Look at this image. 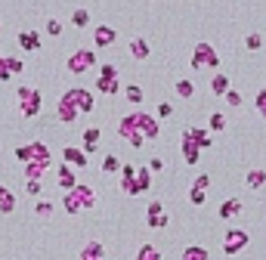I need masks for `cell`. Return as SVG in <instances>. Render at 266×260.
Listing matches in <instances>:
<instances>
[{"label": "cell", "instance_id": "6da1fadb", "mask_svg": "<svg viewBox=\"0 0 266 260\" xmlns=\"http://www.w3.org/2000/svg\"><path fill=\"white\" fill-rule=\"evenodd\" d=\"M161 118L158 115H149V111H133V115H124L121 124H118V134L124 143H130L133 149H143L149 140H158L161 137Z\"/></svg>", "mask_w": 266, "mask_h": 260}, {"label": "cell", "instance_id": "7a4b0ae2", "mask_svg": "<svg viewBox=\"0 0 266 260\" xmlns=\"http://www.w3.org/2000/svg\"><path fill=\"white\" fill-rule=\"evenodd\" d=\"M90 208H96V192L87 183H78L75 189H68L65 198H62L65 214H81V211H90Z\"/></svg>", "mask_w": 266, "mask_h": 260}, {"label": "cell", "instance_id": "3957f363", "mask_svg": "<svg viewBox=\"0 0 266 260\" xmlns=\"http://www.w3.org/2000/svg\"><path fill=\"white\" fill-rule=\"evenodd\" d=\"M16 96H19V111H22V118H38V115H41L44 96H41V90H38V87L19 84V90H16Z\"/></svg>", "mask_w": 266, "mask_h": 260}, {"label": "cell", "instance_id": "277c9868", "mask_svg": "<svg viewBox=\"0 0 266 260\" xmlns=\"http://www.w3.org/2000/svg\"><path fill=\"white\" fill-rule=\"evenodd\" d=\"M192 68L195 71H204V68H217L220 65V53H217V47L214 44H207V41H198L192 47Z\"/></svg>", "mask_w": 266, "mask_h": 260}, {"label": "cell", "instance_id": "5b68a950", "mask_svg": "<svg viewBox=\"0 0 266 260\" xmlns=\"http://www.w3.org/2000/svg\"><path fill=\"white\" fill-rule=\"evenodd\" d=\"M93 65H96V53H93V50H84V47L75 50V53L65 59V68L72 71V74H78V78H81V74H87Z\"/></svg>", "mask_w": 266, "mask_h": 260}, {"label": "cell", "instance_id": "8992f818", "mask_svg": "<svg viewBox=\"0 0 266 260\" xmlns=\"http://www.w3.org/2000/svg\"><path fill=\"white\" fill-rule=\"evenodd\" d=\"M247 241H251V235H247L244 229H226L223 232V254L226 257H235L247 248Z\"/></svg>", "mask_w": 266, "mask_h": 260}, {"label": "cell", "instance_id": "52a82bcc", "mask_svg": "<svg viewBox=\"0 0 266 260\" xmlns=\"http://www.w3.org/2000/svg\"><path fill=\"white\" fill-rule=\"evenodd\" d=\"M65 93H68V99L81 108V115H90V111H96V93H93V90L72 87V90H65Z\"/></svg>", "mask_w": 266, "mask_h": 260}, {"label": "cell", "instance_id": "ba28073f", "mask_svg": "<svg viewBox=\"0 0 266 260\" xmlns=\"http://www.w3.org/2000/svg\"><path fill=\"white\" fill-rule=\"evenodd\" d=\"M78 115H81V108H78L72 99H68V93H62V96H59V105H56V118H59V124H75Z\"/></svg>", "mask_w": 266, "mask_h": 260}, {"label": "cell", "instance_id": "9c48e42d", "mask_svg": "<svg viewBox=\"0 0 266 260\" xmlns=\"http://www.w3.org/2000/svg\"><path fill=\"white\" fill-rule=\"evenodd\" d=\"M59 158L68 161L72 167H87V164H90V155L84 152V146H81V149H78V146H65L62 152H59Z\"/></svg>", "mask_w": 266, "mask_h": 260}, {"label": "cell", "instance_id": "30bf717a", "mask_svg": "<svg viewBox=\"0 0 266 260\" xmlns=\"http://www.w3.org/2000/svg\"><path fill=\"white\" fill-rule=\"evenodd\" d=\"M180 149H183V161H186V164H198V161H201V152H204V149H201L198 143H195L189 134H183Z\"/></svg>", "mask_w": 266, "mask_h": 260}, {"label": "cell", "instance_id": "8fae6325", "mask_svg": "<svg viewBox=\"0 0 266 260\" xmlns=\"http://www.w3.org/2000/svg\"><path fill=\"white\" fill-rule=\"evenodd\" d=\"M121 192L124 195H139L136 192V167L130 161H124V167H121Z\"/></svg>", "mask_w": 266, "mask_h": 260}, {"label": "cell", "instance_id": "7c38bea8", "mask_svg": "<svg viewBox=\"0 0 266 260\" xmlns=\"http://www.w3.org/2000/svg\"><path fill=\"white\" fill-rule=\"evenodd\" d=\"M93 44H96V47H115V44H118V31H115L112 25H96Z\"/></svg>", "mask_w": 266, "mask_h": 260}, {"label": "cell", "instance_id": "4fadbf2b", "mask_svg": "<svg viewBox=\"0 0 266 260\" xmlns=\"http://www.w3.org/2000/svg\"><path fill=\"white\" fill-rule=\"evenodd\" d=\"M130 56H133V59L136 62H146L149 59V56H152V44L146 41V37H133V41H130Z\"/></svg>", "mask_w": 266, "mask_h": 260}, {"label": "cell", "instance_id": "5bb4252c", "mask_svg": "<svg viewBox=\"0 0 266 260\" xmlns=\"http://www.w3.org/2000/svg\"><path fill=\"white\" fill-rule=\"evenodd\" d=\"M16 41H19V47L25 53H38L41 50V34L38 31H19V34H16Z\"/></svg>", "mask_w": 266, "mask_h": 260}, {"label": "cell", "instance_id": "9a60e30c", "mask_svg": "<svg viewBox=\"0 0 266 260\" xmlns=\"http://www.w3.org/2000/svg\"><path fill=\"white\" fill-rule=\"evenodd\" d=\"M99 137H102L99 127H87L84 130V152L87 155H96L99 152Z\"/></svg>", "mask_w": 266, "mask_h": 260}, {"label": "cell", "instance_id": "2e32d148", "mask_svg": "<svg viewBox=\"0 0 266 260\" xmlns=\"http://www.w3.org/2000/svg\"><path fill=\"white\" fill-rule=\"evenodd\" d=\"M124 87L118 84V78H105V74H99L96 78V93H102V96H115V93H121Z\"/></svg>", "mask_w": 266, "mask_h": 260}, {"label": "cell", "instance_id": "e0dca14e", "mask_svg": "<svg viewBox=\"0 0 266 260\" xmlns=\"http://www.w3.org/2000/svg\"><path fill=\"white\" fill-rule=\"evenodd\" d=\"M229 90H232V81H229L223 71H217L214 78H210V93H214V96H226Z\"/></svg>", "mask_w": 266, "mask_h": 260}, {"label": "cell", "instance_id": "ac0fdd59", "mask_svg": "<svg viewBox=\"0 0 266 260\" xmlns=\"http://www.w3.org/2000/svg\"><path fill=\"white\" fill-rule=\"evenodd\" d=\"M152 174H155V171H152L149 164H146V167H136V192H139V195L152 189Z\"/></svg>", "mask_w": 266, "mask_h": 260}, {"label": "cell", "instance_id": "d6986e66", "mask_svg": "<svg viewBox=\"0 0 266 260\" xmlns=\"http://www.w3.org/2000/svg\"><path fill=\"white\" fill-rule=\"evenodd\" d=\"M16 204H19V201H16L13 189L0 183V214H13V211H16Z\"/></svg>", "mask_w": 266, "mask_h": 260}, {"label": "cell", "instance_id": "ffe728a7", "mask_svg": "<svg viewBox=\"0 0 266 260\" xmlns=\"http://www.w3.org/2000/svg\"><path fill=\"white\" fill-rule=\"evenodd\" d=\"M59 186H62L65 192L78 186V180H75V171H72V164H68V161H62V164H59Z\"/></svg>", "mask_w": 266, "mask_h": 260}, {"label": "cell", "instance_id": "44dd1931", "mask_svg": "<svg viewBox=\"0 0 266 260\" xmlns=\"http://www.w3.org/2000/svg\"><path fill=\"white\" fill-rule=\"evenodd\" d=\"M164 214V204L161 201H149V208H146V226L149 229H158V220H161Z\"/></svg>", "mask_w": 266, "mask_h": 260}, {"label": "cell", "instance_id": "7402d4cb", "mask_svg": "<svg viewBox=\"0 0 266 260\" xmlns=\"http://www.w3.org/2000/svg\"><path fill=\"white\" fill-rule=\"evenodd\" d=\"M217 214H220V220H232V217H238V214H241V201H238V198H226V201L220 204V211H217Z\"/></svg>", "mask_w": 266, "mask_h": 260}, {"label": "cell", "instance_id": "603a6c76", "mask_svg": "<svg viewBox=\"0 0 266 260\" xmlns=\"http://www.w3.org/2000/svg\"><path fill=\"white\" fill-rule=\"evenodd\" d=\"M244 186H247V189H263V186H266V171H263V167L247 171L244 174Z\"/></svg>", "mask_w": 266, "mask_h": 260}, {"label": "cell", "instance_id": "cb8c5ba5", "mask_svg": "<svg viewBox=\"0 0 266 260\" xmlns=\"http://www.w3.org/2000/svg\"><path fill=\"white\" fill-rule=\"evenodd\" d=\"M186 134H189L195 143H198L201 149H210V146H214V137H210L214 130H204V127H192V130H186Z\"/></svg>", "mask_w": 266, "mask_h": 260}, {"label": "cell", "instance_id": "d4e9b609", "mask_svg": "<svg viewBox=\"0 0 266 260\" xmlns=\"http://www.w3.org/2000/svg\"><path fill=\"white\" fill-rule=\"evenodd\" d=\"M105 248H102V241H87V245L81 248V260H102Z\"/></svg>", "mask_w": 266, "mask_h": 260}, {"label": "cell", "instance_id": "484cf974", "mask_svg": "<svg viewBox=\"0 0 266 260\" xmlns=\"http://www.w3.org/2000/svg\"><path fill=\"white\" fill-rule=\"evenodd\" d=\"M173 93H176L180 99H192V96H195V84H192L189 78H180V81L173 84Z\"/></svg>", "mask_w": 266, "mask_h": 260}, {"label": "cell", "instance_id": "4316f807", "mask_svg": "<svg viewBox=\"0 0 266 260\" xmlns=\"http://www.w3.org/2000/svg\"><path fill=\"white\" fill-rule=\"evenodd\" d=\"M124 96H127L130 105H143L146 93H143V87H139V84H127V87H124Z\"/></svg>", "mask_w": 266, "mask_h": 260}, {"label": "cell", "instance_id": "83f0119b", "mask_svg": "<svg viewBox=\"0 0 266 260\" xmlns=\"http://www.w3.org/2000/svg\"><path fill=\"white\" fill-rule=\"evenodd\" d=\"M31 152H34V161H38V164H44V167H50V161H53V155H50V149H47L44 143H31Z\"/></svg>", "mask_w": 266, "mask_h": 260}, {"label": "cell", "instance_id": "f1b7e54d", "mask_svg": "<svg viewBox=\"0 0 266 260\" xmlns=\"http://www.w3.org/2000/svg\"><path fill=\"white\" fill-rule=\"evenodd\" d=\"M99 167H102V174H121V167H124V161H121L118 155H105Z\"/></svg>", "mask_w": 266, "mask_h": 260}, {"label": "cell", "instance_id": "f546056e", "mask_svg": "<svg viewBox=\"0 0 266 260\" xmlns=\"http://www.w3.org/2000/svg\"><path fill=\"white\" fill-rule=\"evenodd\" d=\"M210 254H207V248H201V245H189V248H183V260H207Z\"/></svg>", "mask_w": 266, "mask_h": 260}, {"label": "cell", "instance_id": "4dcf8cb0", "mask_svg": "<svg viewBox=\"0 0 266 260\" xmlns=\"http://www.w3.org/2000/svg\"><path fill=\"white\" fill-rule=\"evenodd\" d=\"M133 260H164V257H161V251H158L155 245H143V248L136 251V257H133Z\"/></svg>", "mask_w": 266, "mask_h": 260}, {"label": "cell", "instance_id": "1f68e13d", "mask_svg": "<svg viewBox=\"0 0 266 260\" xmlns=\"http://www.w3.org/2000/svg\"><path fill=\"white\" fill-rule=\"evenodd\" d=\"M207 130H214V134H223L226 130V115L223 111H214V115L207 118Z\"/></svg>", "mask_w": 266, "mask_h": 260}, {"label": "cell", "instance_id": "d6a6232c", "mask_svg": "<svg viewBox=\"0 0 266 260\" xmlns=\"http://www.w3.org/2000/svg\"><path fill=\"white\" fill-rule=\"evenodd\" d=\"M44 31H47L50 37H62V34H65V25L59 22V19H47V25H44Z\"/></svg>", "mask_w": 266, "mask_h": 260}, {"label": "cell", "instance_id": "836d02e7", "mask_svg": "<svg viewBox=\"0 0 266 260\" xmlns=\"http://www.w3.org/2000/svg\"><path fill=\"white\" fill-rule=\"evenodd\" d=\"M47 171L44 164H38V161H28L25 164V180H41V174Z\"/></svg>", "mask_w": 266, "mask_h": 260}, {"label": "cell", "instance_id": "e575fe53", "mask_svg": "<svg viewBox=\"0 0 266 260\" xmlns=\"http://www.w3.org/2000/svg\"><path fill=\"white\" fill-rule=\"evenodd\" d=\"M53 211H56V204H53V201H47V198L34 204V214H38V217H44V220H47V217H53Z\"/></svg>", "mask_w": 266, "mask_h": 260}, {"label": "cell", "instance_id": "d590c367", "mask_svg": "<svg viewBox=\"0 0 266 260\" xmlns=\"http://www.w3.org/2000/svg\"><path fill=\"white\" fill-rule=\"evenodd\" d=\"M189 201L195 204V208H201V204L207 201V189H198V186H192V189H189Z\"/></svg>", "mask_w": 266, "mask_h": 260}, {"label": "cell", "instance_id": "8d00e7d4", "mask_svg": "<svg viewBox=\"0 0 266 260\" xmlns=\"http://www.w3.org/2000/svg\"><path fill=\"white\" fill-rule=\"evenodd\" d=\"M72 25L75 28H87V25H90V13H87V10H75L72 13Z\"/></svg>", "mask_w": 266, "mask_h": 260}, {"label": "cell", "instance_id": "74e56055", "mask_svg": "<svg viewBox=\"0 0 266 260\" xmlns=\"http://www.w3.org/2000/svg\"><path fill=\"white\" fill-rule=\"evenodd\" d=\"M16 158H19L22 164H28V161H34V152H31V143H25V146H16V152H13Z\"/></svg>", "mask_w": 266, "mask_h": 260}, {"label": "cell", "instance_id": "f35d334b", "mask_svg": "<svg viewBox=\"0 0 266 260\" xmlns=\"http://www.w3.org/2000/svg\"><path fill=\"white\" fill-rule=\"evenodd\" d=\"M260 47H263V34H247V37H244V50L257 53Z\"/></svg>", "mask_w": 266, "mask_h": 260}, {"label": "cell", "instance_id": "ab89813d", "mask_svg": "<svg viewBox=\"0 0 266 260\" xmlns=\"http://www.w3.org/2000/svg\"><path fill=\"white\" fill-rule=\"evenodd\" d=\"M10 78H16L10 68V56H0V81H10Z\"/></svg>", "mask_w": 266, "mask_h": 260}, {"label": "cell", "instance_id": "60d3db41", "mask_svg": "<svg viewBox=\"0 0 266 260\" xmlns=\"http://www.w3.org/2000/svg\"><path fill=\"white\" fill-rule=\"evenodd\" d=\"M223 99H226L229 105H232V108H241V102H244V96H241V93H238L235 87H232V90H229V93H226V96H223Z\"/></svg>", "mask_w": 266, "mask_h": 260}, {"label": "cell", "instance_id": "b9f144b4", "mask_svg": "<svg viewBox=\"0 0 266 260\" xmlns=\"http://www.w3.org/2000/svg\"><path fill=\"white\" fill-rule=\"evenodd\" d=\"M41 189H44V186H41V180H25V192L34 198V195H41Z\"/></svg>", "mask_w": 266, "mask_h": 260}, {"label": "cell", "instance_id": "7bdbcfd3", "mask_svg": "<svg viewBox=\"0 0 266 260\" xmlns=\"http://www.w3.org/2000/svg\"><path fill=\"white\" fill-rule=\"evenodd\" d=\"M170 115H173V105H170V102H158V118L167 121Z\"/></svg>", "mask_w": 266, "mask_h": 260}, {"label": "cell", "instance_id": "ee69618b", "mask_svg": "<svg viewBox=\"0 0 266 260\" xmlns=\"http://www.w3.org/2000/svg\"><path fill=\"white\" fill-rule=\"evenodd\" d=\"M99 74H105V78H118V65L102 62V65H99Z\"/></svg>", "mask_w": 266, "mask_h": 260}, {"label": "cell", "instance_id": "f6af8a7d", "mask_svg": "<svg viewBox=\"0 0 266 260\" xmlns=\"http://www.w3.org/2000/svg\"><path fill=\"white\" fill-rule=\"evenodd\" d=\"M257 111H260V118H266V87L257 93Z\"/></svg>", "mask_w": 266, "mask_h": 260}, {"label": "cell", "instance_id": "bcb514c9", "mask_svg": "<svg viewBox=\"0 0 266 260\" xmlns=\"http://www.w3.org/2000/svg\"><path fill=\"white\" fill-rule=\"evenodd\" d=\"M10 68H13V74H22L25 71V62L19 59V56H10Z\"/></svg>", "mask_w": 266, "mask_h": 260}, {"label": "cell", "instance_id": "7dc6e473", "mask_svg": "<svg viewBox=\"0 0 266 260\" xmlns=\"http://www.w3.org/2000/svg\"><path fill=\"white\" fill-rule=\"evenodd\" d=\"M192 186H198V189H210V177H207V174H198Z\"/></svg>", "mask_w": 266, "mask_h": 260}, {"label": "cell", "instance_id": "c3c4849f", "mask_svg": "<svg viewBox=\"0 0 266 260\" xmlns=\"http://www.w3.org/2000/svg\"><path fill=\"white\" fill-rule=\"evenodd\" d=\"M149 167H152L155 174H161V171H164V161H161V158H152V161H149Z\"/></svg>", "mask_w": 266, "mask_h": 260}]
</instances>
